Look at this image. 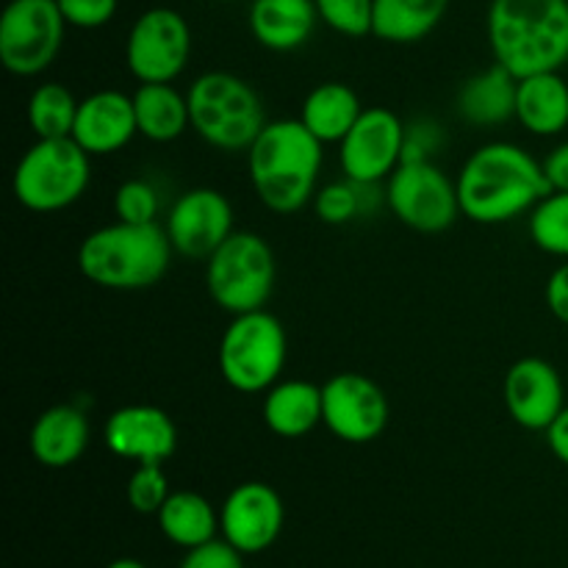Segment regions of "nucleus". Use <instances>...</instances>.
I'll use <instances>...</instances> for the list:
<instances>
[{"mask_svg": "<svg viewBox=\"0 0 568 568\" xmlns=\"http://www.w3.org/2000/svg\"><path fill=\"white\" fill-rule=\"evenodd\" d=\"M320 22L314 0H253L250 33L272 53H292L303 48Z\"/></svg>", "mask_w": 568, "mask_h": 568, "instance_id": "412c9836", "label": "nucleus"}, {"mask_svg": "<svg viewBox=\"0 0 568 568\" xmlns=\"http://www.w3.org/2000/svg\"><path fill=\"white\" fill-rule=\"evenodd\" d=\"M516 122L532 136H558L568 128V81L555 72L519 78L516 87Z\"/></svg>", "mask_w": 568, "mask_h": 568, "instance_id": "4be33fe9", "label": "nucleus"}, {"mask_svg": "<svg viewBox=\"0 0 568 568\" xmlns=\"http://www.w3.org/2000/svg\"><path fill=\"white\" fill-rule=\"evenodd\" d=\"M325 150L300 120L266 122L247 150L255 197L275 214H297L314 200Z\"/></svg>", "mask_w": 568, "mask_h": 568, "instance_id": "f03ea898", "label": "nucleus"}, {"mask_svg": "<svg viewBox=\"0 0 568 568\" xmlns=\"http://www.w3.org/2000/svg\"><path fill=\"white\" fill-rule=\"evenodd\" d=\"M444 131L436 120H414L410 125H405V148H403V161H433L436 153L444 144Z\"/></svg>", "mask_w": 568, "mask_h": 568, "instance_id": "72a5a7b5", "label": "nucleus"}, {"mask_svg": "<svg viewBox=\"0 0 568 568\" xmlns=\"http://www.w3.org/2000/svg\"><path fill=\"white\" fill-rule=\"evenodd\" d=\"M516 87L519 78L494 61L488 70L475 72L460 83L455 94V111L460 120L475 128H499L516 120Z\"/></svg>", "mask_w": 568, "mask_h": 568, "instance_id": "aec40b11", "label": "nucleus"}, {"mask_svg": "<svg viewBox=\"0 0 568 568\" xmlns=\"http://www.w3.org/2000/svg\"><path fill=\"white\" fill-rule=\"evenodd\" d=\"M192 131L222 153H242L266 128V109L253 83L233 72H203L186 89Z\"/></svg>", "mask_w": 568, "mask_h": 568, "instance_id": "39448f33", "label": "nucleus"}, {"mask_svg": "<svg viewBox=\"0 0 568 568\" xmlns=\"http://www.w3.org/2000/svg\"><path fill=\"white\" fill-rule=\"evenodd\" d=\"M449 0H375L372 33L388 44H414L430 37L447 17Z\"/></svg>", "mask_w": 568, "mask_h": 568, "instance_id": "a878e982", "label": "nucleus"}, {"mask_svg": "<svg viewBox=\"0 0 568 568\" xmlns=\"http://www.w3.org/2000/svg\"><path fill=\"white\" fill-rule=\"evenodd\" d=\"M316 14L342 37H366L375 20V0H314Z\"/></svg>", "mask_w": 568, "mask_h": 568, "instance_id": "7c9ffc66", "label": "nucleus"}, {"mask_svg": "<svg viewBox=\"0 0 568 568\" xmlns=\"http://www.w3.org/2000/svg\"><path fill=\"white\" fill-rule=\"evenodd\" d=\"M170 236L159 222H120L89 233L78 247V270L89 283L111 292H142L155 286L172 264Z\"/></svg>", "mask_w": 568, "mask_h": 568, "instance_id": "20e7f679", "label": "nucleus"}, {"mask_svg": "<svg viewBox=\"0 0 568 568\" xmlns=\"http://www.w3.org/2000/svg\"><path fill=\"white\" fill-rule=\"evenodd\" d=\"M75 94L64 83L44 81L28 98V125L37 139H64L72 136L78 116Z\"/></svg>", "mask_w": 568, "mask_h": 568, "instance_id": "cd10ccee", "label": "nucleus"}, {"mask_svg": "<svg viewBox=\"0 0 568 568\" xmlns=\"http://www.w3.org/2000/svg\"><path fill=\"white\" fill-rule=\"evenodd\" d=\"M161 200L159 189L144 178H128L114 192V214L120 222L131 225H150L159 220Z\"/></svg>", "mask_w": 568, "mask_h": 568, "instance_id": "2f4dec72", "label": "nucleus"}, {"mask_svg": "<svg viewBox=\"0 0 568 568\" xmlns=\"http://www.w3.org/2000/svg\"><path fill=\"white\" fill-rule=\"evenodd\" d=\"M92 181V155L72 136L37 139L17 161L11 189L22 209L55 214L87 194Z\"/></svg>", "mask_w": 568, "mask_h": 568, "instance_id": "423d86ee", "label": "nucleus"}, {"mask_svg": "<svg viewBox=\"0 0 568 568\" xmlns=\"http://www.w3.org/2000/svg\"><path fill=\"white\" fill-rule=\"evenodd\" d=\"M133 111L139 136L155 144L175 142L192 128L186 92H178L172 83H142L133 92Z\"/></svg>", "mask_w": 568, "mask_h": 568, "instance_id": "393cba45", "label": "nucleus"}, {"mask_svg": "<svg viewBox=\"0 0 568 568\" xmlns=\"http://www.w3.org/2000/svg\"><path fill=\"white\" fill-rule=\"evenodd\" d=\"M264 425L281 438H303L322 425V386L311 381H277L264 392Z\"/></svg>", "mask_w": 568, "mask_h": 568, "instance_id": "5701e85b", "label": "nucleus"}, {"mask_svg": "<svg viewBox=\"0 0 568 568\" xmlns=\"http://www.w3.org/2000/svg\"><path fill=\"white\" fill-rule=\"evenodd\" d=\"M155 519L166 541L181 549L203 547L220 532V514L197 491H172Z\"/></svg>", "mask_w": 568, "mask_h": 568, "instance_id": "bb28decb", "label": "nucleus"}, {"mask_svg": "<svg viewBox=\"0 0 568 568\" xmlns=\"http://www.w3.org/2000/svg\"><path fill=\"white\" fill-rule=\"evenodd\" d=\"M103 444L122 460L164 464L178 449V427L172 416L155 405H125L105 419Z\"/></svg>", "mask_w": 568, "mask_h": 568, "instance_id": "f3484780", "label": "nucleus"}, {"mask_svg": "<svg viewBox=\"0 0 568 568\" xmlns=\"http://www.w3.org/2000/svg\"><path fill=\"white\" fill-rule=\"evenodd\" d=\"M64 28L55 0H11L0 17V61L17 78L39 75L59 55Z\"/></svg>", "mask_w": 568, "mask_h": 568, "instance_id": "9d476101", "label": "nucleus"}, {"mask_svg": "<svg viewBox=\"0 0 568 568\" xmlns=\"http://www.w3.org/2000/svg\"><path fill=\"white\" fill-rule=\"evenodd\" d=\"M286 508L281 494L261 480L239 483L220 510V532L242 555H258L281 538Z\"/></svg>", "mask_w": 568, "mask_h": 568, "instance_id": "2eb2a0df", "label": "nucleus"}, {"mask_svg": "<svg viewBox=\"0 0 568 568\" xmlns=\"http://www.w3.org/2000/svg\"><path fill=\"white\" fill-rule=\"evenodd\" d=\"M405 122L386 105L364 109L338 142V166L355 183H383L403 164Z\"/></svg>", "mask_w": 568, "mask_h": 568, "instance_id": "ddd939ff", "label": "nucleus"}, {"mask_svg": "<svg viewBox=\"0 0 568 568\" xmlns=\"http://www.w3.org/2000/svg\"><path fill=\"white\" fill-rule=\"evenodd\" d=\"M486 26L494 61L510 75L568 64V0H491Z\"/></svg>", "mask_w": 568, "mask_h": 568, "instance_id": "7ed1b4c3", "label": "nucleus"}, {"mask_svg": "<svg viewBox=\"0 0 568 568\" xmlns=\"http://www.w3.org/2000/svg\"><path fill=\"white\" fill-rule=\"evenodd\" d=\"M364 114L358 92L342 81H325L311 89L303 100L297 120L320 139L322 144L342 142L349 128Z\"/></svg>", "mask_w": 568, "mask_h": 568, "instance_id": "b1692460", "label": "nucleus"}, {"mask_svg": "<svg viewBox=\"0 0 568 568\" xmlns=\"http://www.w3.org/2000/svg\"><path fill=\"white\" fill-rule=\"evenodd\" d=\"M544 436H547V447L552 449L555 458L568 466V405L564 408V414L549 425V430Z\"/></svg>", "mask_w": 568, "mask_h": 568, "instance_id": "58836bf2", "label": "nucleus"}, {"mask_svg": "<svg viewBox=\"0 0 568 568\" xmlns=\"http://www.w3.org/2000/svg\"><path fill=\"white\" fill-rule=\"evenodd\" d=\"M55 3L64 14L67 26L94 31V28H103L105 22L114 20L120 0H55Z\"/></svg>", "mask_w": 568, "mask_h": 568, "instance_id": "f704fd0d", "label": "nucleus"}, {"mask_svg": "<svg viewBox=\"0 0 568 568\" xmlns=\"http://www.w3.org/2000/svg\"><path fill=\"white\" fill-rule=\"evenodd\" d=\"M128 505L142 516H159L170 499V480L161 464H136V471L128 477Z\"/></svg>", "mask_w": 568, "mask_h": 568, "instance_id": "473e14b6", "label": "nucleus"}, {"mask_svg": "<svg viewBox=\"0 0 568 568\" xmlns=\"http://www.w3.org/2000/svg\"><path fill=\"white\" fill-rule=\"evenodd\" d=\"M105 568H148V566H144L142 560H136V558H116V560H111V564Z\"/></svg>", "mask_w": 568, "mask_h": 568, "instance_id": "ea45409f", "label": "nucleus"}, {"mask_svg": "<svg viewBox=\"0 0 568 568\" xmlns=\"http://www.w3.org/2000/svg\"><path fill=\"white\" fill-rule=\"evenodd\" d=\"M181 568H244V555L231 547L225 538H214L203 547L186 549Z\"/></svg>", "mask_w": 568, "mask_h": 568, "instance_id": "c9c22d12", "label": "nucleus"}, {"mask_svg": "<svg viewBox=\"0 0 568 568\" xmlns=\"http://www.w3.org/2000/svg\"><path fill=\"white\" fill-rule=\"evenodd\" d=\"M275 253L264 236L233 231L231 239L205 261L209 294L231 316L261 311L275 288Z\"/></svg>", "mask_w": 568, "mask_h": 568, "instance_id": "6e6552de", "label": "nucleus"}, {"mask_svg": "<svg viewBox=\"0 0 568 568\" xmlns=\"http://www.w3.org/2000/svg\"><path fill=\"white\" fill-rule=\"evenodd\" d=\"M381 183H355L349 178L344 181H333L327 186L316 189L314 194V211L325 225H347V222L358 220V216L369 214L375 203H381V192L375 189Z\"/></svg>", "mask_w": 568, "mask_h": 568, "instance_id": "c85d7f7f", "label": "nucleus"}, {"mask_svg": "<svg viewBox=\"0 0 568 568\" xmlns=\"http://www.w3.org/2000/svg\"><path fill=\"white\" fill-rule=\"evenodd\" d=\"M386 205L403 225L419 233H444L464 216L458 183L436 161H403L386 181Z\"/></svg>", "mask_w": 568, "mask_h": 568, "instance_id": "1a4fd4ad", "label": "nucleus"}, {"mask_svg": "<svg viewBox=\"0 0 568 568\" xmlns=\"http://www.w3.org/2000/svg\"><path fill=\"white\" fill-rule=\"evenodd\" d=\"M216 3H233V0H216Z\"/></svg>", "mask_w": 568, "mask_h": 568, "instance_id": "a19ab883", "label": "nucleus"}, {"mask_svg": "<svg viewBox=\"0 0 568 568\" xmlns=\"http://www.w3.org/2000/svg\"><path fill=\"white\" fill-rule=\"evenodd\" d=\"M458 200L466 220L477 225H505L530 211L552 192L530 150L514 142L480 144L460 166Z\"/></svg>", "mask_w": 568, "mask_h": 568, "instance_id": "f257e3e1", "label": "nucleus"}, {"mask_svg": "<svg viewBox=\"0 0 568 568\" xmlns=\"http://www.w3.org/2000/svg\"><path fill=\"white\" fill-rule=\"evenodd\" d=\"M192 55V28L181 11L153 6L142 11L125 39V64L139 83H172Z\"/></svg>", "mask_w": 568, "mask_h": 568, "instance_id": "9b49d317", "label": "nucleus"}, {"mask_svg": "<svg viewBox=\"0 0 568 568\" xmlns=\"http://www.w3.org/2000/svg\"><path fill=\"white\" fill-rule=\"evenodd\" d=\"M164 231L181 258L209 261L233 233L231 200L220 189H189L172 203Z\"/></svg>", "mask_w": 568, "mask_h": 568, "instance_id": "4468645a", "label": "nucleus"}, {"mask_svg": "<svg viewBox=\"0 0 568 568\" xmlns=\"http://www.w3.org/2000/svg\"><path fill=\"white\" fill-rule=\"evenodd\" d=\"M286 358V327L266 308L233 316L220 338V375L239 394H264L275 386Z\"/></svg>", "mask_w": 568, "mask_h": 568, "instance_id": "0eeeda50", "label": "nucleus"}, {"mask_svg": "<svg viewBox=\"0 0 568 568\" xmlns=\"http://www.w3.org/2000/svg\"><path fill=\"white\" fill-rule=\"evenodd\" d=\"M503 399L516 425L532 433H547L566 408L564 377L549 361L527 355L505 375Z\"/></svg>", "mask_w": 568, "mask_h": 568, "instance_id": "dca6fc26", "label": "nucleus"}, {"mask_svg": "<svg viewBox=\"0 0 568 568\" xmlns=\"http://www.w3.org/2000/svg\"><path fill=\"white\" fill-rule=\"evenodd\" d=\"M139 133L133 98L116 89H100L78 103L72 139L89 155H114Z\"/></svg>", "mask_w": 568, "mask_h": 568, "instance_id": "a211bd4d", "label": "nucleus"}, {"mask_svg": "<svg viewBox=\"0 0 568 568\" xmlns=\"http://www.w3.org/2000/svg\"><path fill=\"white\" fill-rule=\"evenodd\" d=\"M388 399L372 377L333 375L322 386V425L344 444H372L388 425Z\"/></svg>", "mask_w": 568, "mask_h": 568, "instance_id": "f8f14e48", "label": "nucleus"}, {"mask_svg": "<svg viewBox=\"0 0 568 568\" xmlns=\"http://www.w3.org/2000/svg\"><path fill=\"white\" fill-rule=\"evenodd\" d=\"M527 231L541 253L568 261V192H549L527 216Z\"/></svg>", "mask_w": 568, "mask_h": 568, "instance_id": "c756f323", "label": "nucleus"}, {"mask_svg": "<svg viewBox=\"0 0 568 568\" xmlns=\"http://www.w3.org/2000/svg\"><path fill=\"white\" fill-rule=\"evenodd\" d=\"M544 172L555 192H568V142L555 144L544 159Z\"/></svg>", "mask_w": 568, "mask_h": 568, "instance_id": "4c0bfd02", "label": "nucleus"}, {"mask_svg": "<svg viewBox=\"0 0 568 568\" xmlns=\"http://www.w3.org/2000/svg\"><path fill=\"white\" fill-rule=\"evenodd\" d=\"M544 300H547L549 314L568 327V261L555 266V272L547 281V288H544Z\"/></svg>", "mask_w": 568, "mask_h": 568, "instance_id": "e433bc0d", "label": "nucleus"}, {"mask_svg": "<svg viewBox=\"0 0 568 568\" xmlns=\"http://www.w3.org/2000/svg\"><path fill=\"white\" fill-rule=\"evenodd\" d=\"M92 442V425L81 405L61 403L42 410L31 427V455L48 469H67L78 464Z\"/></svg>", "mask_w": 568, "mask_h": 568, "instance_id": "6ab92c4d", "label": "nucleus"}]
</instances>
